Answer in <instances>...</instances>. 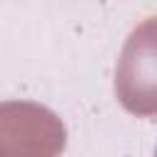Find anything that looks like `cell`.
Returning a JSON list of instances; mask_svg holds the SVG:
<instances>
[{"instance_id": "cell-2", "label": "cell", "mask_w": 157, "mask_h": 157, "mask_svg": "<svg viewBox=\"0 0 157 157\" xmlns=\"http://www.w3.org/2000/svg\"><path fill=\"white\" fill-rule=\"evenodd\" d=\"M66 128L54 110L34 101L0 103V157H59Z\"/></svg>"}, {"instance_id": "cell-1", "label": "cell", "mask_w": 157, "mask_h": 157, "mask_svg": "<svg viewBox=\"0 0 157 157\" xmlns=\"http://www.w3.org/2000/svg\"><path fill=\"white\" fill-rule=\"evenodd\" d=\"M115 96L137 115H157V17L142 20L123 44L115 66Z\"/></svg>"}, {"instance_id": "cell-3", "label": "cell", "mask_w": 157, "mask_h": 157, "mask_svg": "<svg viewBox=\"0 0 157 157\" xmlns=\"http://www.w3.org/2000/svg\"><path fill=\"white\" fill-rule=\"evenodd\" d=\"M155 157H157V150H155Z\"/></svg>"}]
</instances>
